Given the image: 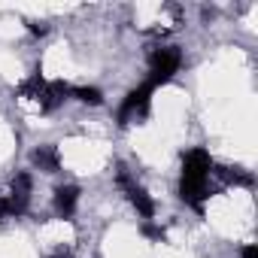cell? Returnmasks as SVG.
I'll return each instance as SVG.
<instances>
[{"label": "cell", "instance_id": "5", "mask_svg": "<svg viewBox=\"0 0 258 258\" xmlns=\"http://www.w3.org/2000/svg\"><path fill=\"white\" fill-rule=\"evenodd\" d=\"M31 191H34V179L31 173H19L13 179V188H10V198H7V213L10 216H22L31 204Z\"/></svg>", "mask_w": 258, "mask_h": 258}, {"label": "cell", "instance_id": "12", "mask_svg": "<svg viewBox=\"0 0 258 258\" xmlns=\"http://www.w3.org/2000/svg\"><path fill=\"white\" fill-rule=\"evenodd\" d=\"M140 231H143L146 237H152V240H164V231H161V228H155L152 222H146V225H143Z\"/></svg>", "mask_w": 258, "mask_h": 258}, {"label": "cell", "instance_id": "8", "mask_svg": "<svg viewBox=\"0 0 258 258\" xmlns=\"http://www.w3.org/2000/svg\"><path fill=\"white\" fill-rule=\"evenodd\" d=\"M67 97H70V85H67L64 79H55V82L46 85V94H43V100H40V109H43V112H52V109H58Z\"/></svg>", "mask_w": 258, "mask_h": 258}, {"label": "cell", "instance_id": "7", "mask_svg": "<svg viewBox=\"0 0 258 258\" xmlns=\"http://www.w3.org/2000/svg\"><path fill=\"white\" fill-rule=\"evenodd\" d=\"M31 161H34V167H40L46 173H58L61 170V155H58V146H52V143L37 146L31 152Z\"/></svg>", "mask_w": 258, "mask_h": 258}, {"label": "cell", "instance_id": "10", "mask_svg": "<svg viewBox=\"0 0 258 258\" xmlns=\"http://www.w3.org/2000/svg\"><path fill=\"white\" fill-rule=\"evenodd\" d=\"M216 176L225 185H252V173H246L240 167H216Z\"/></svg>", "mask_w": 258, "mask_h": 258}, {"label": "cell", "instance_id": "16", "mask_svg": "<svg viewBox=\"0 0 258 258\" xmlns=\"http://www.w3.org/2000/svg\"><path fill=\"white\" fill-rule=\"evenodd\" d=\"M4 216H10V213H7V198H0V222H4Z\"/></svg>", "mask_w": 258, "mask_h": 258}, {"label": "cell", "instance_id": "15", "mask_svg": "<svg viewBox=\"0 0 258 258\" xmlns=\"http://www.w3.org/2000/svg\"><path fill=\"white\" fill-rule=\"evenodd\" d=\"M49 258H73V252H70L67 246H61V249H55V252H52Z\"/></svg>", "mask_w": 258, "mask_h": 258}, {"label": "cell", "instance_id": "1", "mask_svg": "<svg viewBox=\"0 0 258 258\" xmlns=\"http://www.w3.org/2000/svg\"><path fill=\"white\" fill-rule=\"evenodd\" d=\"M213 173V158L207 149H191L182 155V182H179V198L191 204L195 210H204V198H210L207 182Z\"/></svg>", "mask_w": 258, "mask_h": 258}, {"label": "cell", "instance_id": "14", "mask_svg": "<svg viewBox=\"0 0 258 258\" xmlns=\"http://www.w3.org/2000/svg\"><path fill=\"white\" fill-rule=\"evenodd\" d=\"M240 255H243V258H258V252H255V246H252V243H246V246L240 249Z\"/></svg>", "mask_w": 258, "mask_h": 258}, {"label": "cell", "instance_id": "2", "mask_svg": "<svg viewBox=\"0 0 258 258\" xmlns=\"http://www.w3.org/2000/svg\"><path fill=\"white\" fill-rule=\"evenodd\" d=\"M115 182H118V188L127 195L131 207H134L143 219H152V216H155V201L149 198V191H146L143 185H137L134 173L127 170V164H124V161H118V164H115Z\"/></svg>", "mask_w": 258, "mask_h": 258}, {"label": "cell", "instance_id": "4", "mask_svg": "<svg viewBox=\"0 0 258 258\" xmlns=\"http://www.w3.org/2000/svg\"><path fill=\"white\" fill-rule=\"evenodd\" d=\"M152 91H155V88H152L149 82H143V85H137L134 91L124 94V100H121V106H118V124H121V127H127V124L146 118V112H149V94H152Z\"/></svg>", "mask_w": 258, "mask_h": 258}, {"label": "cell", "instance_id": "6", "mask_svg": "<svg viewBox=\"0 0 258 258\" xmlns=\"http://www.w3.org/2000/svg\"><path fill=\"white\" fill-rule=\"evenodd\" d=\"M52 204H55L58 219H70L76 213V204H79V185H58Z\"/></svg>", "mask_w": 258, "mask_h": 258}, {"label": "cell", "instance_id": "3", "mask_svg": "<svg viewBox=\"0 0 258 258\" xmlns=\"http://www.w3.org/2000/svg\"><path fill=\"white\" fill-rule=\"evenodd\" d=\"M179 64H182V52H179L176 46H161V49H155V52L149 55V85L158 88V85L170 82L173 73L179 70Z\"/></svg>", "mask_w": 258, "mask_h": 258}, {"label": "cell", "instance_id": "11", "mask_svg": "<svg viewBox=\"0 0 258 258\" xmlns=\"http://www.w3.org/2000/svg\"><path fill=\"white\" fill-rule=\"evenodd\" d=\"M70 97H76L79 103H88V106H100V103H103V91H100V88H94V85L70 88Z\"/></svg>", "mask_w": 258, "mask_h": 258}, {"label": "cell", "instance_id": "9", "mask_svg": "<svg viewBox=\"0 0 258 258\" xmlns=\"http://www.w3.org/2000/svg\"><path fill=\"white\" fill-rule=\"evenodd\" d=\"M46 79H43V73L37 70L31 79H25L22 85H19V97H34V100H43V94H46Z\"/></svg>", "mask_w": 258, "mask_h": 258}, {"label": "cell", "instance_id": "13", "mask_svg": "<svg viewBox=\"0 0 258 258\" xmlns=\"http://www.w3.org/2000/svg\"><path fill=\"white\" fill-rule=\"evenodd\" d=\"M25 25H28V31H31V34H37V37L49 34V25H43V22H25Z\"/></svg>", "mask_w": 258, "mask_h": 258}]
</instances>
